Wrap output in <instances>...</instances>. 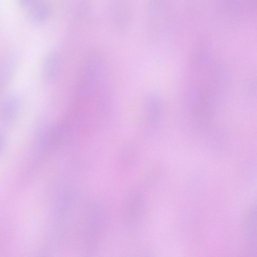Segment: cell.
<instances>
[{
    "mask_svg": "<svg viewBox=\"0 0 257 257\" xmlns=\"http://www.w3.org/2000/svg\"><path fill=\"white\" fill-rule=\"evenodd\" d=\"M6 136L3 132H0V153L3 150L6 143Z\"/></svg>",
    "mask_w": 257,
    "mask_h": 257,
    "instance_id": "cell-6",
    "label": "cell"
},
{
    "mask_svg": "<svg viewBox=\"0 0 257 257\" xmlns=\"http://www.w3.org/2000/svg\"><path fill=\"white\" fill-rule=\"evenodd\" d=\"M62 60L60 54L56 51L49 52L44 58L42 63V73L48 82H54L60 75Z\"/></svg>",
    "mask_w": 257,
    "mask_h": 257,
    "instance_id": "cell-2",
    "label": "cell"
},
{
    "mask_svg": "<svg viewBox=\"0 0 257 257\" xmlns=\"http://www.w3.org/2000/svg\"><path fill=\"white\" fill-rule=\"evenodd\" d=\"M19 3L22 6H26L31 2L32 0H18Z\"/></svg>",
    "mask_w": 257,
    "mask_h": 257,
    "instance_id": "cell-7",
    "label": "cell"
},
{
    "mask_svg": "<svg viewBox=\"0 0 257 257\" xmlns=\"http://www.w3.org/2000/svg\"><path fill=\"white\" fill-rule=\"evenodd\" d=\"M50 7L47 3L40 2L36 3L31 9V17L37 23L45 21L50 13Z\"/></svg>",
    "mask_w": 257,
    "mask_h": 257,
    "instance_id": "cell-5",
    "label": "cell"
},
{
    "mask_svg": "<svg viewBox=\"0 0 257 257\" xmlns=\"http://www.w3.org/2000/svg\"><path fill=\"white\" fill-rule=\"evenodd\" d=\"M130 8L127 0H111V12L116 28H127L130 20Z\"/></svg>",
    "mask_w": 257,
    "mask_h": 257,
    "instance_id": "cell-3",
    "label": "cell"
},
{
    "mask_svg": "<svg viewBox=\"0 0 257 257\" xmlns=\"http://www.w3.org/2000/svg\"><path fill=\"white\" fill-rule=\"evenodd\" d=\"M17 66V58L12 55L5 58L0 62V91L13 78Z\"/></svg>",
    "mask_w": 257,
    "mask_h": 257,
    "instance_id": "cell-4",
    "label": "cell"
},
{
    "mask_svg": "<svg viewBox=\"0 0 257 257\" xmlns=\"http://www.w3.org/2000/svg\"><path fill=\"white\" fill-rule=\"evenodd\" d=\"M21 99L16 93H11L3 100L0 106V119L5 124L13 122L19 116Z\"/></svg>",
    "mask_w": 257,
    "mask_h": 257,
    "instance_id": "cell-1",
    "label": "cell"
}]
</instances>
